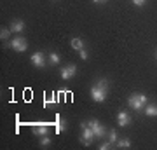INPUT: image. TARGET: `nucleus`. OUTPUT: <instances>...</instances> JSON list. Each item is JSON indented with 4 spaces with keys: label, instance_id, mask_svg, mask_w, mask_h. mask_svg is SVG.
Returning a JSON list of instances; mask_svg holds the SVG:
<instances>
[{
    "label": "nucleus",
    "instance_id": "nucleus-1",
    "mask_svg": "<svg viewBox=\"0 0 157 150\" xmlns=\"http://www.w3.org/2000/svg\"><path fill=\"white\" fill-rule=\"evenodd\" d=\"M91 96H93V100L96 103H101V101L107 100V80L105 79L91 87Z\"/></svg>",
    "mask_w": 157,
    "mask_h": 150
},
{
    "label": "nucleus",
    "instance_id": "nucleus-2",
    "mask_svg": "<svg viewBox=\"0 0 157 150\" xmlns=\"http://www.w3.org/2000/svg\"><path fill=\"white\" fill-rule=\"evenodd\" d=\"M145 103H147V96L145 94H133V96L128 98V105L136 112H140Z\"/></svg>",
    "mask_w": 157,
    "mask_h": 150
},
{
    "label": "nucleus",
    "instance_id": "nucleus-3",
    "mask_svg": "<svg viewBox=\"0 0 157 150\" xmlns=\"http://www.w3.org/2000/svg\"><path fill=\"white\" fill-rule=\"evenodd\" d=\"M80 128H82V145H91L93 138H96L94 133H93V129H91L86 122L80 124Z\"/></svg>",
    "mask_w": 157,
    "mask_h": 150
},
{
    "label": "nucleus",
    "instance_id": "nucleus-4",
    "mask_svg": "<svg viewBox=\"0 0 157 150\" xmlns=\"http://www.w3.org/2000/svg\"><path fill=\"white\" fill-rule=\"evenodd\" d=\"M87 126L93 129V133H94L96 138H103V136H105V128H103V126H101L96 119H91L89 122H87Z\"/></svg>",
    "mask_w": 157,
    "mask_h": 150
},
{
    "label": "nucleus",
    "instance_id": "nucleus-5",
    "mask_svg": "<svg viewBox=\"0 0 157 150\" xmlns=\"http://www.w3.org/2000/svg\"><path fill=\"white\" fill-rule=\"evenodd\" d=\"M14 51H17V52H23V51H26V47H28V42L23 39V37H17V39L11 40V44H9Z\"/></svg>",
    "mask_w": 157,
    "mask_h": 150
},
{
    "label": "nucleus",
    "instance_id": "nucleus-6",
    "mask_svg": "<svg viewBox=\"0 0 157 150\" xmlns=\"http://www.w3.org/2000/svg\"><path fill=\"white\" fill-rule=\"evenodd\" d=\"M30 60H32V63H33V65H35L37 68H42V67L45 65V54H44V52H40V51L33 52Z\"/></svg>",
    "mask_w": 157,
    "mask_h": 150
},
{
    "label": "nucleus",
    "instance_id": "nucleus-7",
    "mask_svg": "<svg viewBox=\"0 0 157 150\" xmlns=\"http://www.w3.org/2000/svg\"><path fill=\"white\" fill-rule=\"evenodd\" d=\"M75 73H77V67H75V65H67V67L61 70V79L68 80V79H72Z\"/></svg>",
    "mask_w": 157,
    "mask_h": 150
},
{
    "label": "nucleus",
    "instance_id": "nucleus-8",
    "mask_svg": "<svg viewBox=\"0 0 157 150\" xmlns=\"http://www.w3.org/2000/svg\"><path fill=\"white\" fill-rule=\"evenodd\" d=\"M47 131H49V126L45 122H37L33 124V133L39 134V136H45L47 134Z\"/></svg>",
    "mask_w": 157,
    "mask_h": 150
},
{
    "label": "nucleus",
    "instance_id": "nucleus-9",
    "mask_svg": "<svg viewBox=\"0 0 157 150\" xmlns=\"http://www.w3.org/2000/svg\"><path fill=\"white\" fill-rule=\"evenodd\" d=\"M117 121H119V126L126 128V126H129V122H131V117H129L128 113H126V112H119Z\"/></svg>",
    "mask_w": 157,
    "mask_h": 150
},
{
    "label": "nucleus",
    "instance_id": "nucleus-10",
    "mask_svg": "<svg viewBox=\"0 0 157 150\" xmlns=\"http://www.w3.org/2000/svg\"><path fill=\"white\" fill-rule=\"evenodd\" d=\"M67 129V122H65V119H61L59 115H56V133H63Z\"/></svg>",
    "mask_w": 157,
    "mask_h": 150
},
{
    "label": "nucleus",
    "instance_id": "nucleus-11",
    "mask_svg": "<svg viewBox=\"0 0 157 150\" xmlns=\"http://www.w3.org/2000/svg\"><path fill=\"white\" fill-rule=\"evenodd\" d=\"M23 30H25V23H23V21H12L11 32H16V33H19V32H23Z\"/></svg>",
    "mask_w": 157,
    "mask_h": 150
},
{
    "label": "nucleus",
    "instance_id": "nucleus-12",
    "mask_svg": "<svg viewBox=\"0 0 157 150\" xmlns=\"http://www.w3.org/2000/svg\"><path fill=\"white\" fill-rule=\"evenodd\" d=\"M145 115L147 117H157V105H147L145 106Z\"/></svg>",
    "mask_w": 157,
    "mask_h": 150
},
{
    "label": "nucleus",
    "instance_id": "nucleus-13",
    "mask_svg": "<svg viewBox=\"0 0 157 150\" xmlns=\"http://www.w3.org/2000/svg\"><path fill=\"white\" fill-rule=\"evenodd\" d=\"M72 47L75 51H80V49H84V42H82V39H72Z\"/></svg>",
    "mask_w": 157,
    "mask_h": 150
},
{
    "label": "nucleus",
    "instance_id": "nucleus-14",
    "mask_svg": "<svg viewBox=\"0 0 157 150\" xmlns=\"http://www.w3.org/2000/svg\"><path fill=\"white\" fill-rule=\"evenodd\" d=\"M117 147H119V148H129V147H131V140H129V138L117 140Z\"/></svg>",
    "mask_w": 157,
    "mask_h": 150
},
{
    "label": "nucleus",
    "instance_id": "nucleus-15",
    "mask_svg": "<svg viewBox=\"0 0 157 150\" xmlns=\"http://www.w3.org/2000/svg\"><path fill=\"white\" fill-rule=\"evenodd\" d=\"M49 60H51V63H52V65H58V63H59V54H58V52H51Z\"/></svg>",
    "mask_w": 157,
    "mask_h": 150
},
{
    "label": "nucleus",
    "instance_id": "nucleus-16",
    "mask_svg": "<svg viewBox=\"0 0 157 150\" xmlns=\"http://www.w3.org/2000/svg\"><path fill=\"white\" fill-rule=\"evenodd\" d=\"M117 140H119V134L115 133V131H110V133H108V141H110V143H117Z\"/></svg>",
    "mask_w": 157,
    "mask_h": 150
},
{
    "label": "nucleus",
    "instance_id": "nucleus-17",
    "mask_svg": "<svg viewBox=\"0 0 157 150\" xmlns=\"http://www.w3.org/2000/svg\"><path fill=\"white\" fill-rule=\"evenodd\" d=\"M40 145H42V147H49V145H51V138L47 136V134H45V136H42V140H40Z\"/></svg>",
    "mask_w": 157,
    "mask_h": 150
},
{
    "label": "nucleus",
    "instance_id": "nucleus-18",
    "mask_svg": "<svg viewBox=\"0 0 157 150\" xmlns=\"http://www.w3.org/2000/svg\"><path fill=\"white\" fill-rule=\"evenodd\" d=\"M0 39L2 40L9 39V30H4V28H2V32H0Z\"/></svg>",
    "mask_w": 157,
    "mask_h": 150
},
{
    "label": "nucleus",
    "instance_id": "nucleus-19",
    "mask_svg": "<svg viewBox=\"0 0 157 150\" xmlns=\"http://www.w3.org/2000/svg\"><path fill=\"white\" fill-rule=\"evenodd\" d=\"M56 98H54V96H52V98H49V100H44V105H52V103H56Z\"/></svg>",
    "mask_w": 157,
    "mask_h": 150
},
{
    "label": "nucleus",
    "instance_id": "nucleus-20",
    "mask_svg": "<svg viewBox=\"0 0 157 150\" xmlns=\"http://www.w3.org/2000/svg\"><path fill=\"white\" fill-rule=\"evenodd\" d=\"M145 2H147V0H133V4H135V6H138V7L145 6Z\"/></svg>",
    "mask_w": 157,
    "mask_h": 150
},
{
    "label": "nucleus",
    "instance_id": "nucleus-21",
    "mask_svg": "<svg viewBox=\"0 0 157 150\" xmlns=\"http://www.w3.org/2000/svg\"><path fill=\"white\" fill-rule=\"evenodd\" d=\"M78 54H80V60H87V52H86L84 49H80V51H78Z\"/></svg>",
    "mask_w": 157,
    "mask_h": 150
},
{
    "label": "nucleus",
    "instance_id": "nucleus-22",
    "mask_svg": "<svg viewBox=\"0 0 157 150\" xmlns=\"http://www.w3.org/2000/svg\"><path fill=\"white\" fill-rule=\"evenodd\" d=\"M107 148H110V141H108V143H101L100 145V150H107Z\"/></svg>",
    "mask_w": 157,
    "mask_h": 150
},
{
    "label": "nucleus",
    "instance_id": "nucleus-23",
    "mask_svg": "<svg viewBox=\"0 0 157 150\" xmlns=\"http://www.w3.org/2000/svg\"><path fill=\"white\" fill-rule=\"evenodd\" d=\"M93 2H96V4H98V2H105V0H93Z\"/></svg>",
    "mask_w": 157,
    "mask_h": 150
},
{
    "label": "nucleus",
    "instance_id": "nucleus-24",
    "mask_svg": "<svg viewBox=\"0 0 157 150\" xmlns=\"http://www.w3.org/2000/svg\"><path fill=\"white\" fill-rule=\"evenodd\" d=\"M155 56H157V52H155Z\"/></svg>",
    "mask_w": 157,
    "mask_h": 150
}]
</instances>
